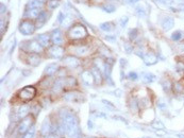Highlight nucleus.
Instances as JSON below:
<instances>
[{
	"mask_svg": "<svg viewBox=\"0 0 184 138\" xmlns=\"http://www.w3.org/2000/svg\"><path fill=\"white\" fill-rule=\"evenodd\" d=\"M61 131L68 136H74L78 133V121L70 113H64Z\"/></svg>",
	"mask_w": 184,
	"mask_h": 138,
	"instance_id": "obj_1",
	"label": "nucleus"
},
{
	"mask_svg": "<svg viewBox=\"0 0 184 138\" xmlns=\"http://www.w3.org/2000/svg\"><path fill=\"white\" fill-rule=\"evenodd\" d=\"M87 35V31H86L85 27H83L82 25H76L69 30L68 36L71 39H82L85 38Z\"/></svg>",
	"mask_w": 184,
	"mask_h": 138,
	"instance_id": "obj_2",
	"label": "nucleus"
},
{
	"mask_svg": "<svg viewBox=\"0 0 184 138\" xmlns=\"http://www.w3.org/2000/svg\"><path fill=\"white\" fill-rule=\"evenodd\" d=\"M23 48L25 50H27V51H30V52H33V53H41L43 51V46L38 43V41L36 39V41H26V43H24V46Z\"/></svg>",
	"mask_w": 184,
	"mask_h": 138,
	"instance_id": "obj_3",
	"label": "nucleus"
},
{
	"mask_svg": "<svg viewBox=\"0 0 184 138\" xmlns=\"http://www.w3.org/2000/svg\"><path fill=\"white\" fill-rule=\"evenodd\" d=\"M36 89L33 86H27L24 87L20 91H19V98L24 101H29L35 97Z\"/></svg>",
	"mask_w": 184,
	"mask_h": 138,
	"instance_id": "obj_4",
	"label": "nucleus"
},
{
	"mask_svg": "<svg viewBox=\"0 0 184 138\" xmlns=\"http://www.w3.org/2000/svg\"><path fill=\"white\" fill-rule=\"evenodd\" d=\"M19 32L24 35H31L35 31V26L29 20H24L19 24Z\"/></svg>",
	"mask_w": 184,
	"mask_h": 138,
	"instance_id": "obj_5",
	"label": "nucleus"
},
{
	"mask_svg": "<svg viewBox=\"0 0 184 138\" xmlns=\"http://www.w3.org/2000/svg\"><path fill=\"white\" fill-rule=\"evenodd\" d=\"M32 118L31 117H26L24 118L23 121L20 122V124L18 126V132L19 133H26V132L29 131V129L32 126Z\"/></svg>",
	"mask_w": 184,
	"mask_h": 138,
	"instance_id": "obj_6",
	"label": "nucleus"
},
{
	"mask_svg": "<svg viewBox=\"0 0 184 138\" xmlns=\"http://www.w3.org/2000/svg\"><path fill=\"white\" fill-rule=\"evenodd\" d=\"M63 48H61L58 45H54L49 49V55L53 58H60L63 55Z\"/></svg>",
	"mask_w": 184,
	"mask_h": 138,
	"instance_id": "obj_7",
	"label": "nucleus"
},
{
	"mask_svg": "<svg viewBox=\"0 0 184 138\" xmlns=\"http://www.w3.org/2000/svg\"><path fill=\"white\" fill-rule=\"evenodd\" d=\"M64 64L69 68H77L80 65V61L77 58H74V56H67V58H64Z\"/></svg>",
	"mask_w": 184,
	"mask_h": 138,
	"instance_id": "obj_8",
	"label": "nucleus"
},
{
	"mask_svg": "<svg viewBox=\"0 0 184 138\" xmlns=\"http://www.w3.org/2000/svg\"><path fill=\"white\" fill-rule=\"evenodd\" d=\"M143 60H144L145 64L146 65H153V64H155L158 62V58L153 52H147V53H145L144 54Z\"/></svg>",
	"mask_w": 184,
	"mask_h": 138,
	"instance_id": "obj_9",
	"label": "nucleus"
},
{
	"mask_svg": "<svg viewBox=\"0 0 184 138\" xmlns=\"http://www.w3.org/2000/svg\"><path fill=\"white\" fill-rule=\"evenodd\" d=\"M81 78H82V80L84 81L86 84H88V85H93L94 84V75L92 74V71H88V70H84V71L81 74Z\"/></svg>",
	"mask_w": 184,
	"mask_h": 138,
	"instance_id": "obj_10",
	"label": "nucleus"
},
{
	"mask_svg": "<svg viewBox=\"0 0 184 138\" xmlns=\"http://www.w3.org/2000/svg\"><path fill=\"white\" fill-rule=\"evenodd\" d=\"M51 39H52V41H53L54 45H58V46H60V45L62 44L63 37H62V33H61L60 29H55L53 32H52Z\"/></svg>",
	"mask_w": 184,
	"mask_h": 138,
	"instance_id": "obj_11",
	"label": "nucleus"
},
{
	"mask_svg": "<svg viewBox=\"0 0 184 138\" xmlns=\"http://www.w3.org/2000/svg\"><path fill=\"white\" fill-rule=\"evenodd\" d=\"M174 26H175V20L172 17H166L162 21V28H163L164 31H169L174 28Z\"/></svg>",
	"mask_w": 184,
	"mask_h": 138,
	"instance_id": "obj_12",
	"label": "nucleus"
},
{
	"mask_svg": "<svg viewBox=\"0 0 184 138\" xmlns=\"http://www.w3.org/2000/svg\"><path fill=\"white\" fill-rule=\"evenodd\" d=\"M72 52L75 54L79 55V56H84L88 53V47L86 46H76V47H72L71 48Z\"/></svg>",
	"mask_w": 184,
	"mask_h": 138,
	"instance_id": "obj_13",
	"label": "nucleus"
},
{
	"mask_svg": "<svg viewBox=\"0 0 184 138\" xmlns=\"http://www.w3.org/2000/svg\"><path fill=\"white\" fill-rule=\"evenodd\" d=\"M42 12H43V11H41V9L29 8V10H27L26 13H25V16H27V17H29V18H37Z\"/></svg>",
	"mask_w": 184,
	"mask_h": 138,
	"instance_id": "obj_14",
	"label": "nucleus"
},
{
	"mask_svg": "<svg viewBox=\"0 0 184 138\" xmlns=\"http://www.w3.org/2000/svg\"><path fill=\"white\" fill-rule=\"evenodd\" d=\"M80 98H82V95L79 92H68L64 96V99L66 101H74V102H79Z\"/></svg>",
	"mask_w": 184,
	"mask_h": 138,
	"instance_id": "obj_15",
	"label": "nucleus"
},
{
	"mask_svg": "<svg viewBox=\"0 0 184 138\" xmlns=\"http://www.w3.org/2000/svg\"><path fill=\"white\" fill-rule=\"evenodd\" d=\"M28 63L32 65V66H37L41 63V58L36 53H32V54L28 56Z\"/></svg>",
	"mask_w": 184,
	"mask_h": 138,
	"instance_id": "obj_16",
	"label": "nucleus"
},
{
	"mask_svg": "<svg viewBox=\"0 0 184 138\" xmlns=\"http://www.w3.org/2000/svg\"><path fill=\"white\" fill-rule=\"evenodd\" d=\"M141 77H142V80H143L145 83L149 84V83H152L155 81V75L150 74V72H143Z\"/></svg>",
	"mask_w": 184,
	"mask_h": 138,
	"instance_id": "obj_17",
	"label": "nucleus"
},
{
	"mask_svg": "<svg viewBox=\"0 0 184 138\" xmlns=\"http://www.w3.org/2000/svg\"><path fill=\"white\" fill-rule=\"evenodd\" d=\"M51 131H52V130H51V123H50L49 119L47 118V119L44 121L43 126H42V134H43V135H48Z\"/></svg>",
	"mask_w": 184,
	"mask_h": 138,
	"instance_id": "obj_18",
	"label": "nucleus"
},
{
	"mask_svg": "<svg viewBox=\"0 0 184 138\" xmlns=\"http://www.w3.org/2000/svg\"><path fill=\"white\" fill-rule=\"evenodd\" d=\"M37 41L43 47H47L49 45L50 37H49V35H47V34H41L37 36Z\"/></svg>",
	"mask_w": 184,
	"mask_h": 138,
	"instance_id": "obj_19",
	"label": "nucleus"
},
{
	"mask_svg": "<svg viewBox=\"0 0 184 138\" xmlns=\"http://www.w3.org/2000/svg\"><path fill=\"white\" fill-rule=\"evenodd\" d=\"M47 21V14L45 12H42L40 14L37 18H36V27L42 28V26H44V24Z\"/></svg>",
	"mask_w": 184,
	"mask_h": 138,
	"instance_id": "obj_20",
	"label": "nucleus"
},
{
	"mask_svg": "<svg viewBox=\"0 0 184 138\" xmlns=\"http://www.w3.org/2000/svg\"><path fill=\"white\" fill-rule=\"evenodd\" d=\"M28 112H29V106H28V105L20 106V108L18 109V113H17L18 118H20V119H23V118H26L27 115H28Z\"/></svg>",
	"mask_w": 184,
	"mask_h": 138,
	"instance_id": "obj_21",
	"label": "nucleus"
},
{
	"mask_svg": "<svg viewBox=\"0 0 184 138\" xmlns=\"http://www.w3.org/2000/svg\"><path fill=\"white\" fill-rule=\"evenodd\" d=\"M58 65L57 64H50L48 65V66L46 67V69H45V75H54V72L58 70Z\"/></svg>",
	"mask_w": 184,
	"mask_h": 138,
	"instance_id": "obj_22",
	"label": "nucleus"
},
{
	"mask_svg": "<svg viewBox=\"0 0 184 138\" xmlns=\"http://www.w3.org/2000/svg\"><path fill=\"white\" fill-rule=\"evenodd\" d=\"M92 74H93L94 78H95V81H96L97 84H100L102 81L101 79V71L98 69V68H93V70H92Z\"/></svg>",
	"mask_w": 184,
	"mask_h": 138,
	"instance_id": "obj_23",
	"label": "nucleus"
},
{
	"mask_svg": "<svg viewBox=\"0 0 184 138\" xmlns=\"http://www.w3.org/2000/svg\"><path fill=\"white\" fill-rule=\"evenodd\" d=\"M99 27L102 31H105V32H110V31H112L114 29V25L112 22H103Z\"/></svg>",
	"mask_w": 184,
	"mask_h": 138,
	"instance_id": "obj_24",
	"label": "nucleus"
},
{
	"mask_svg": "<svg viewBox=\"0 0 184 138\" xmlns=\"http://www.w3.org/2000/svg\"><path fill=\"white\" fill-rule=\"evenodd\" d=\"M184 37V32L182 31H176L171 34V39L172 41H180L181 38Z\"/></svg>",
	"mask_w": 184,
	"mask_h": 138,
	"instance_id": "obj_25",
	"label": "nucleus"
},
{
	"mask_svg": "<svg viewBox=\"0 0 184 138\" xmlns=\"http://www.w3.org/2000/svg\"><path fill=\"white\" fill-rule=\"evenodd\" d=\"M34 133H35V128L32 125L31 128L29 129V131L26 132V134L24 135L23 138H33V136H34Z\"/></svg>",
	"mask_w": 184,
	"mask_h": 138,
	"instance_id": "obj_26",
	"label": "nucleus"
},
{
	"mask_svg": "<svg viewBox=\"0 0 184 138\" xmlns=\"http://www.w3.org/2000/svg\"><path fill=\"white\" fill-rule=\"evenodd\" d=\"M59 4H60V1H59V0H50L48 2V7L50 10H53L55 8H58Z\"/></svg>",
	"mask_w": 184,
	"mask_h": 138,
	"instance_id": "obj_27",
	"label": "nucleus"
},
{
	"mask_svg": "<svg viewBox=\"0 0 184 138\" xmlns=\"http://www.w3.org/2000/svg\"><path fill=\"white\" fill-rule=\"evenodd\" d=\"M103 11H105V12H108V13H113V12H115V7H113V5H104L103 8Z\"/></svg>",
	"mask_w": 184,
	"mask_h": 138,
	"instance_id": "obj_28",
	"label": "nucleus"
},
{
	"mask_svg": "<svg viewBox=\"0 0 184 138\" xmlns=\"http://www.w3.org/2000/svg\"><path fill=\"white\" fill-rule=\"evenodd\" d=\"M136 14H137L139 17H145V16H146V12H145V10L143 8H137V9H136Z\"/></svg>",
	"mask_w": 184,
	"mask_h": 138,
	"instance_id": "obj_29",
	"label": "nucleus"
},
{
	"mask_svg": "<svg viewBox=\"0 0 184 138\" xmlns=\"http://www.w3.org/2000/svg\"><path fill=\"white\" fill-rule=\"evenodd\" d=\"M136 35H137V30L136 29H131L129 31V37L131 39H134L136 37Z\"/></svg>",
	"mask_w": 184,
	"mask_h": 138,
	"instance_id": "obj_30",
	"label": "nucleus"
},
{
	"mask_svg": "<svg viewBox=\"0 0 184 138\" xmlns=\"http://www.w3.org/2000/svg\"><path fill=\"white\" fill-rule=\"evenodd\" d=\"M127 22H128V17H127V16H125V17H121L120 20H119V24H120L121 28H124L125 26H126Z\"/></svg>",
	"mask_w": 184,
	"mask_h": 138,
	"instance_id": "obj_31",
	"label": "nucleus"
},
{
	"mask_svg": "<svg viewBox=\"0 0 184 138\" xmlns=\"http://www.w3.org/2000/svg\"><path fill=\"white\" fill-rule=\"evenodd\" d=\"M125 49H126V51L128 53H131V52H132V50H133V48H132V46H131V44L125 43Z\"/></svg>",
	"mask_w": 184,
	"mask_h": 138,
	"instance_id": "obj_32",
	"label": "nucleus"
},
{
	"mask_svg": "<svg viewBox=\"0 0 184 138\" xmlns=\"http://www.w3.org/2000/svg\"><path fill=\"white\" fill-rule=\"evenodd\" d=\"M128 78L130 79V80H136V79L138 78V75L135 74V72H130L129 75H128Z\"/></svg>",
	"mask_w": 184,
	"mask_h": 138,
	"instance_id": "obj_33",
	"label": "nucleus"
},
{
	"mask_svg": "<svg viewBox=\"0 0 184 138\" xmlns=\"http://www.w3.org/2000/svg\"><path fill=\"white\" fill-rule=\"evenodd\" d=\"M64 20H65V14L61 12L59 14V22H61V24H63Z\"/></svg>",
	"mask_w": 184,
	"mask_h": 138,
	"instance_id": "obj_34",
	"label": "nucleus"
},
{
	"mask_svg": "<svg viewBox=\"0 0 184 138\" xmlns=\"http://www.w3.org/2000/svg\"><path fill=\"white\" fill-rule=\"evenodd\" d=\"M175 89H176V91H177L178 92H179V91H182V87H181V85H180V84H176V86H175Z\"/></svg>",
	"mask_w": 184,
	"mask_h": 138,
	"instance_id": "obj_35",
	"label": "nucleus"
},
{
	"mask_svg": "<svg viewBox=\"0 0 184 138\" xmlns=\"http://www.w3.org/2000/svg\"><path fill=\"white\" fill-rule=\"evenodd\" d=\"M139 0H128V3L129 4H134L136 2H138Z\"/></svg>",
	"mask_w": 184,
	"mask_h": 138,
	"instance_id": "obj_36",
	"label": "nucleus"
},
{
	"mask_svg": "<svg viewBox=\"0 0 184 138\" xmlns=\"http://www.w3.org/2000/svg\"><path fill=\"white\" fill-rule=\"evenodd\" d=\"M0 5H1V14H3L4 12H5V7H4V5L3 4H0Z\"/></svg>",
	"mask_w": 184,
	"mask_h": 138,
	"instance_id": "obj_37",
	"label": "nucleus"
},
{
	"mask_svg": "<svg viewBox=\"0 0 184 138\" xmlns=\"http://www.w3.org/2000/svg\"><path fill=\"white\" fill-rule=\"evenodd\" d=\"M107 39H109V41H115V36H113V37H110V36H107V37H105Z\"/></svg>",
	"mask_w": 184,
	"mask_h": 138,
	"instance_id": "obj_38",
	"label": "nucleus"
},
{
	"mask_svg": "<svg viewBox=\"0 0 184 138\" xmlns=\"http://www.w3.org/2000/svg\"><path fill=\"white\" fill-rule=\"evenodd\" d=\"M179 48H180V50H182V52H183V51H184V44L181 45V46H180Z\"/></svg>",
	"mask_w": 184,
	"mask_h": 138,
	"instance_id": "obj_39",
	"label": "nucleus"
},
{
	"mask_svg": "<svg viewBox=\"0 0 184 138\" xmlns=\"http://www.w3.org/2000/svg\"><path fill=\"white\" fill-rule=\"evenodd\" d=\"M46 138H57L55 136H48V137H46Z\"/></svg>",
	"mask_w": 184,
	"mask_h": 138,
	"instance_id": "obj_40",
	"label": "nucleus"
}]
</instances>
